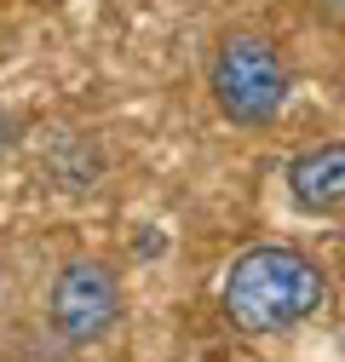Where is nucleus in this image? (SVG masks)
<instances>
[{
	"label": "nucleus",
	"mask_w": 345,
	"mask_h": 362,
	"mask_svg": "<svg viewBox=\"0 0 345 362\" xmlns=\"http://www.w3.org/2000/svg\"><path fill=\"white\" fill-rule=\"evenodd\" d=\"M328 12H334V18H339V23H345V0H328Z\"/></svg>",
	"instance_id": "obj_6"
},
{
	"label": "nucleus",
	"mask_w": 345,
	"mask_h": 362,
	"mask_svg": "<svg viewBox=\"0 0 345 362\" xmlns=\"http://www.w3.org/2000/svg\"><path fill=\"white\" fill-rule=\"evenodd\" d=\"M288 196L305 213H345V139L299 150L288 161Z\"/></svg>",
	"instance_id": "obj_4"
},
{
	"label": "nucleus",
	"mask_w": 345,
	"mask_h": 362,
	"mask_svg": "<svg viewBox=\"0 0 345 362\" xmlns=\"http://www.w3.org/2000/svg\"><path fill=\"white\" fill-rule=\"evenodd\" d=\"M12 293V264H6V253H0V299Z\"/></svg>",
	"instance_id": "obj_5"
},
{
	"label": "nucleus",
	"mask_w": 345,
	"mask_h": 362,
	"mask_svg": "<svg viewBox=\"0 0 345 362\" xmlns=\"http://www.w3.org/2000/svg\"><path fill=\"white\" fill-rule=\"evenodd\" d=\"M121 322V282L104 259H69L58 276H52V293H47V328L86 351V345H104Z\"/></svg>",
	"instance_id": "obj_3"
},
{
	"label": "nucleus",
	"mask_w": 345,
	"mask_h": 362,
	"mask_svg": "<svg viewBox=\"0 0 345 362\" xmlns=\"http://www.w3.org/2000/svg\"><path fill=\"white\" fill-rule=\"evenodd\" d=\"M328 299V276L311 253L299 247H247L230 259L225 270V288H219V305H225V322L236 334H288L299 322H311Z\"/></svg>",
	"instance_id": "obj_1"
},
{
	"label": "nucleus",
	"mask_w": 345,
	"mask_h": 362,
	"mask_svg": "<svg viewBox=\"0 0 345 362\" xmlns=\"http://www.w3.org/2000/svg\"><path fill=\"white\" fill-rule=\"evenodd\" d=\"M207 93H213L225 121L271 127L288 104V58L276 52V40L236 29V35L219 40V52L207 64Z\"/></svg>",
	"instance_id": "obj_2"
}]
</instances>
